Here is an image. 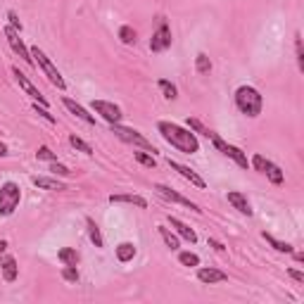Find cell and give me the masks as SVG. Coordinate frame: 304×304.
<instances>
[{"label": "cell", "mask_w": 304, "mask_h": 304, "mask_svg": "<svg viewBox=\"0 0 304 304\" xmlns=\"http://www.w3.org/2000/svg\"><path fill=\"white\" fill-rule=\"evenodd\" d=\"M157 129H159V133H162V138L171 147H176V150L186 152V155H193V152L200 150V143L195 138V133L183 129V126L171 124V121H159Z\"/></svg>", "instance_id": "6da1fadb"}, {"label": "cell", "mask_w": 304, "mask_h": 304, "mask_svg": "<svg viewBox=\"0 0 304 304\" xmlns=\"http://www.w3.org/2000/svg\"><path fill=\"white\" fill-rule=\"evenodd\" d=\"M235 105H238V110H240L245 117L255 119L262 114L264 100L257 88H252V86H240V88L235 90Z\"/></svg>", "instance_id": "7a4b0ae2"}, {"label": "cell", "mask_w": 304, "mask_h": 304, "mask_svg": "<svg viewBox=\"0 0 304 304\" xmlns=\"http://www.w3.org/2000/svg\"><path fill=\"white\" fill-rule=\"evenodd\" d=\"M21 200V188L14 181H7L0 188V216H10L14 209L19 207Z\"/></svg>", "instance_id": "3957f363"}, {"label": "cell", "mask_w": 304, "mask_h": 304, "mask_svg": "<svg viewBox=\"0 0 304 304\" xmlns=\"http://www.w3.org/2000/svg\"><path fill=\"white\" fill-rule=\"evenodd\" d=\"M29 53H31V57H34V64H38V67H41V69H43V74L48 76V79H50V83H53V86H57V88H60V90H64V88H67V83H64L62 74L57 71V67H55V64H53V62H50V60H48V55H45V53H43L41 48H31V50H29Z\"/></svg>", "instance_id": "277c9868"}, {"label": "cell", "mask_w": 304, "mask_h": 304, "mask_svg": "<svg viewBox=\"0 0 304 304\" xmlns=\"http://www.w3.org/2000/svg\"><path fill=\"white\" fill-rule=\"evenodd\" d=\"M209 140H212V143H214V147L219 152H221V155H226V157H231L235 162V164L238 166H242V169H247L249 166V162H247V155H245V152L240 150V147H235V145H231V143H226V140L221 138V136H219V133H214V131H209V136H207Z\"/></svg>", "instance_id": "5b68a950"}, {"label": "cell", "mask_w": 304, "mask_h": 304, "mask_svg": "<svg viewBox=\"0 0 304 304\" xmlns=\"http://www.w3.org/2000/svg\"><path fill=\"white\" fill-rule=\"evenodd\" d=\"M110 126H112V133H114L119 140L131 143V145H138V147H143V150H147V152H157L155 147H152L150 140H147L140 131H136V129H126V126H121V124H110Z\"/></svg>", "instance_id": "8992f818"}, {"label": "cell", "mask_w": 304, "mask_h": 304, "mask_svg": "<svg viewBox=\"0 0 304 304\" xmlns=\"http://www.w3.org/2000/svg\"><path fill=\"white\" fill-rule=\"evenodd\" d=\"M252 166H255L259 173H264L271 183H276V186H281V183L285 181L283 169H281L278 164H273L271 159H266L264 155H255V157H252Z\"/></svg>", "instance_id": "52a82bcc"}, {"label": "cell", "mask_w": 304, "mask_h": 304, "mask_svg": "<svg viewBox=\"0 0 304 304\" xmlns=\"http://www.w3.org/2000/svg\"><path fill=\"white\" fill-rule=\"evenodd\" d=\"M166 48H171V29H169V24L162 19L157 31H155L152 38H150V50L152 53H164Z\"/></svg>", "instance_id": "ba28073f"}, {"label": "cell", "mask_w": 304, "mask_h": 304, "mask_svg": "<svg viewBox=\"0 0 304 304\" xmlns=\"http://www.w3.org/2000/svg\"><path fill=\"white\" fill-rule=\"evenodd\" d=\"M93 110H95L105 121H110V124H119V121L124 119L121 110H119L114 103H107V100H93Z\"/></svg>", "instance_id": "9c48e42d"}, {"label": "cell", "mask_w": 304, "mask_h": 304, "mask_svg": "<svg viewBox=\"0 0 304 304\" xmlns=\"http://www.w3.org/2000/svg\"><path fill=\"white\" fill-rule=\"evenodd\" d=\"M152 190L157 195H162L164 200H169V202H176V205H183V207H188V209H193V212H202L195 202H190L188 197H183L181 193H176V190H171V188H166V186H162V183H155L152 186Z\"/></svg>", "instance_id": "30bf717a"}, {"label": "cell", "mask_w": 304, "mask_h": 304, "mask_svg": "<svg viewBox=\"0 0 304 304\" xmlns=\"http://www.w3.org/2000/svg\"><path fill=\"white\" fill-rule=\"evenodd\" d=\"M5 36H7V43H10V48H12L14 53H17V55H19V57H21V60H24V62H27V64H34V57H31V53H29V48H27V45L21 43V38H19V36H17V31H14V29H10V27H7V29H5Z\"/></svg>", "instance_id": "8fae6325"}, {"label": "cell", "mask_w": 304, "mask_h": 304, "mask_svg": "<svg viewBox=\"0 0 304 304\" xmlns=\"http://www.w3.org/2000/svg\"><path fill=\"white\" fill-rule=\"evenodd\" d=\"M12 74H14V79H17V83H19V86H21V88H24V90H27V93H29V95H31V97H34V100H36V103H41V105H43V107H45V105H48V100H45V97H43V93H41V90H38V88H36V86H34V83H31V81H29V79H27V76H24V74H21V71H19V69H17V67H12Z\"/></svg>", "instance_id": "7c38bea8"}, {"label": "cell", "mask_w": 304, "mask_h": 304, "mask_svg": "<svg viewBox=\"0 0 304 304\" xmlns=\"http://www.w3.org/2000/svg\"><path fill=\"white\" fill-rule=\"evenodd\" d=\"M169 166H171L176 173H181V176H183L186 181H190L193 186H197V188H205V186H207V183H205V179H202V176H197L193 169H188V166L179 164V162H173V159H169Z\"/></svg>", "instance_id": "4fadbf2b"}, {"label": "cell", "mask_w": 304, "mask_h": 304, "mask_svg": "<svg viewBox=\"0 0 304 304\" xmlns=\"http://www.w3.org/2000/svg\"><path fill=\"white\" fill-rule=\"evenodd\" d=\"M197 278H200L202 283H207V285H212V283H226L228 273H223V271H219V269H200V271H197Z\"/></svg>", "instance_id": "5bb4252c"}, {"label": "cell", "mask_w": 304, "mask_h": 304, "mask_svg": "<svg viewBox=\"0 0 304 304\" xmlns=\"http://www.w3.org/2000/svg\"><path fill=\"white\" fill-rule=\"evenodd\" d=\"M228 202H231V205H233V207L238 209L240 214L252 216V205H249L247 197H245L242 193H235V190H231V193H228Z\"/></svg>", "instance_id": "9a60e30c"}, {"label": "cell", "mask_w": 304, "mask_h": 304, "mask_svg": "<svg viewBox=\"0 0 304 304\" xmlns=\"http://www.w3.org/2000/svg\"><path fill=\"white\" fill-rule=\"evenodd\" d=\"M62 105H64V107H67V110L71 112V114H76V117H79V119H83L86 124H95V117H93V114H88V110H83L81 105H79V103H74L71 97H64V100H62Z\"/></svg>", "instance_id": "2e32d148"}, {"label": "cell", "mask_w": 304, "mask_h": 304, "mask_svg": "<svg viewBox=\"0 0 304 304\" xmlns=\"http://www.w3.org/2000/svg\"><path fill=\"white\" fill-rule=\"evenodd\" d=\"M169 223H171V228H176V233H179L181 238H186L188 242H197V235H195V231L190 226H186L181 219H176V216H169Z\"/></svg>", "instance_id": "e0dca14e"}, {"label": "cell", "mask_w": 304, "mask_h": 304, "mask_svg": "<svg viewBox=\"0 0 304 304\" xmlns=\"http://www.w3.org/2000/svg\"><path fill=\"white\" fill-rule=\"evenodd\" d=\"M0 269H3V278L7 283L17 281V262H14V257H3L0 259Z\"/></svg>", "instance_id": "ac0fdd59"}, {"label": "cell", "mask_w": 304, "mask_h": 304, "mask_svg": "<svg viewBox=\"0 0 304 304\" xmlns=\"http://www.w3.org/2000/svg\"><path fill=\"white\" fill-rule=\"evenodd\" d=\"M110 202L112 205H119V202H124V205H136V207H140V209L147 207L145 197H140V195H110Z\"/></svg>", "instance_id": "d6986e66"}, {"label": "cell", "mask_w": 304, "mask_h": 304, "mask_svg": "<svg viewBox=\"0 0 304 304\" xmlns=\"http://www.w3.org/2000/svg\"><path fill=\"white\" fill-rule=\"evenodd\" d=\"M31 183L43 188V190H64V183H60L57 179H48V176H34Z\"/></svg>", "instance_id": "ffe728a7"}, {"label": "cell", "mask_w": 304, "mask_h": 304, "mask_svg": "<svg viewBox=\"0 0 304 304\" xmlns=\"http://www.w3.org/2000/svg\"><path fill=\"white\" fill-rule=\"evenodd\" d=\"M57 257H60V262H62L64 266H76V264H79V259H81V257H79V252H76L74 247H62Z\"/></svg>", "instance_id": "44dd1931"}, {"label": "cell", "mask_w": 304, "mask_h": 304, "mask_svg": "<svg viewBox=\"0 0 304 304\" xmlns=\"http://www.w3.org/2000/svg\"><path fill=\"white\" fill-rule=\"evenodd\" d=\"M86 228H88V238L90 242L95 245V247H103V233H100V228H97V223L93 221V219H86Z\"/></svg>", "instance_id": "7402d4cb"}, {"label": "cell", "mask_w": 304, "mask_h": 304, "mask_svg": "<svg viewBox=\"0 0 304 304\" xmlns=\"http://www.w3.org/2000/svg\"><path fill=\"white\" fill-rule=\"evenodd\" d=\"M133 257H136V245L133 242H121L117 247V259L119 262H131Z\"/></svg>", "instance_id": "603a6c76"}, {"label": "cell", "mask_w": 304, "mask_h": 304, "mask_svg": "<svg viewBox=\"0 0 304 304\" xmlns=\"http://www.w3.org/2000/svg\"><path fill=\"white\" fill-rule=\"evenodd\" d=\"M262 238H264L266 242H269V245H271L273 249H276V252H285V255H292V245H288V242L276 240V238H273L271 233H262Z\"/></svg>", "instance_id": "cb8c5ba5"}, {"label": "cell", "mask_w": 304, "mask_h": 304, "mask_svg": "<svg viewBox=\"0 0 304 304\" xmlns=\"http://www.w3.org/2000/svg\"><path fill=\"white\" fill-rule=\"evenodd\" d=\"M157 231H159V235H162V240L166 242V247H171V249H179L181 247V242H179V235H173L169 228H164V226H157Z\"/></svg>", "instance_id": "d4e9b609"}, {"label": "cell", "mask_w": 304, "mask_h": 304, "mask_svg": "<svg viewBox=\"0 0 304 304\" xmlns=\"http://www.w3.org/2000/svg\"><path fill=\"white\" fill-rule=\"evenodd\" d=\"M195 69H197V74H209L212 71V60L205 53H200V55L195 57Z\"/></svg>", "instance_id": "484cf974"}, {"label": "cell", "mask_w": 304, "mask_h": 304, "mask_svg": "<svg viewBox=\"0 0 304 304\" xmlns=\"http://www.w3.org/2000/svg\"><path fill=\"white\" fill-rule=\"evenodd\" d=\"M159 88H162V93H164L166 100H173V97L179 95V90H176V86H173L171 81H166V79H159Z\"/></svg>", "instance_id": "4316f807"}, {"label": "cell", "mask_w": 304, "mask_h": 304, "mask_svg": "<svg viewBox=\"0 0 304 304\" xmlns=\"http://www.w3.org/2000/svg\"><path fill=\"white\" fill-rule=\"evenodd\" d=\"M119 38H121V43H126V45H133V43H136V31H133V27L119 29Z\"/></svg>", "instance_id": "83f0119b"}, {"label": "cell", "mask_w": 304, "mask_h": 304, "mask_svg": "<svg viewBox=\"0 0 304 304\" xmlns=\"http://www.w3.org/2000/svg\"><path fill=\"white\" fill-rule=\"evenodd\" d=\"M179 262L183 264V266H200V257L193 255V252H181Z\"/></svg>", "instance_id": "f1b7e54d"}, {"label": "cell", "mask_w": 304, "mask_h": 304, "mask_svg": "<svg viewBox=\"0 0 304 304\" xmlns=\"http://www.w3.org/2000/svg\"><path fill=\"white\" fill-rule=\"evenodd\" d=\"M69 143H71V147H76V150H81V152H86V155H93V150H90V145L86 143V140H81L79 136H71L69 138Z\"/></svg>", "instance_id": "f546056e"}, {"label": "cell", "mask_w": 304, "mask_h": 304, "mask_svg": "<svg viewBox=\"0 0 304 304\" xmlns=\"http://www.w3.org/2000/svg\"><path fill=\"white\" fill-rule=\"evenodd\" d=\"M62 278L64 281H69V283H76V281H79V271H76V266H64Z\"/></svg>", "instance_id": "4dcf8cb0"}, {"label": "cell", "mask_w": 304, "mask_h": 304, "mask_svg": "<svg viewBox=\"0 0 304 304\" xmlns=\"http://www.w3.org/2000/svg\"><path fill=\"white\" fill-rule=\"evenodd\" d=\"M36 157L38 159H48V162H55V152H50V147L48 145H41L38 147V152H36Z\"/></svg>", "instance_id": "1f68e13d"}, {"label": "cell", "mask_w": 304, "mask_h": 304, "mask_svg": "<svg viewBox=\"0 0 304 304\" xmlns=\"http://www.w3.org/2000/svg\"><path fill=\"white\" fill-rule=\"evenodd\" d=\"M188 126H190V131H197V133H202V136H209V129L202 126L200 119H188Z\"/></svg>", "instance_id": "d6a6232c"}, {"label": "cell", "mask_w": 304, "mask_h": 304, "mask_svg": "<svg viewBox=\"0 0 304 304\" xmlns=\"http://www.w3.org/2000/svg\"><path fill=\"white\" fill-rule=\"evenodd\" d=\"M136 159H138L143 166H155L157 162H155V157L152 155H147V152H136Z\"/></svg>", "instance_id": "836d02e7"}, {"label": "cell", "mask_w": 304, "mask_h": 304, "mask_svg": "<svg viewBox=\"0 0 304 304\" xmlns=\"http://www.w3.org/2000/svg\"><path fill=\"white\" fill-rule=\"evenodd\" d=\"M50 171L55 173V176H69V169H67L64 164H57V159L53 162V166H50Z\"/></svg>", "instance_id": "e575fe53"}, {"label": "cell", "mask_w": 304, "mask_h": 304, "mask_svg": "<svg viewBox=\"0 0 304 304\" xmlns=\"http://www.w3.org/2000/svg\"><path fill=\"white\" fill-rule=\"evenodd\" d=\"M34 110H36V112H38V114H41V117H43V119H48L50 124H55V117H53V114H50V112H48V110H45V107H43V105H41V107H38V103H36V105H34Z\"/></svg>", "instance_id": "d590c367"}, {"label": "cell", "mask_w": 304, "mask_h": 304, "mask_svg": "<svg viewBox=\"0 0 304 304\" xmlns=\"http://www.w3.org/2000/svg\"><path fill=\"white\" fill-rule=\"evenodd\" d=\"M7 19H10V24H12V29H17V31H21V21H19V17H17V12H7Z\"/></svg>", "instance_id": "8d00e7d4"}, {"label": "cell", "mask_w": 304, "mask_h": 304, "mask_svg": "<svg viewBox=\"0 0 304 304\" xmlns=\"http://www.w3.org/2000/svg\"><path fill=\"white\" fill-rule=\"evenodd\" d=\"M297 64H299V69H304V53H302V38H299V34H297Z\"/></svg>", "instance_id": "74e56055"}, {"label": "cell", "mask_w": 304, "mask_h": 304, "mask_svg": "<svg viewBox=\"0 0 304 304\" xmlns=\"http://www.w3.org/2000/svg\"><path fill=\"white\" fill-rule=\"evenodd\" d=\"M288 273H290V278H295L297 283H304V273H302V271H297V269H288Z\"/></svg>", "instance_id": "f35d334b"}, {"label": "cell", "mask_w": 304, "mask_h": 304, "mask_svg": "<svg viewBox=\"0 0 304 304\" xmlns=\"http://www.w3.org/2000/svg\"><path fill=\"white\" fill-rule=\"evenodd\" d=\"M209 245H212V247H214L216 252H223V249H226V247H223V245H221V242H219V240H214V238H209Z\"/></svg>", "instance_id": "ab89813d"}, {"label": "cell", "mask_w": 304, "mask_h": 304, "mask_svg": "<svg viewBox=\"0 0 304 304\" xmlns=\"http://www.w3.org/2000/svg\"><path fill=\"white\" fill-rule=\"evenodd\" d=\"M5 249H7V242H5V240H0V255H3Z\"/></svg>", "instance_id": "60d3db41"}, {"label": "cell", "mask_w": 304, "mask_h": 304, "mask_svg": "<svg viewBox=\"0 0 304 304\" xmlns=\"http://www.w3.org/2000/svg\"><path fill=\"white\" fill-rule=\"evenodd\" d=\"M3 155H7V147L3 145V143H0V157H3Z\"/></svg>", "instance_id": "b9f144b4"}]
</instances>
